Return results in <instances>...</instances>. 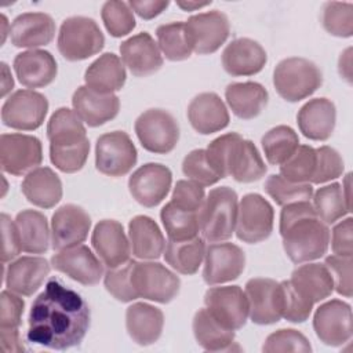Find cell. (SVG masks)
<instances>
[{"mask_svg": "<svg viewBox=\"0 0 353 353\" xmlns=\"http://www.w3.org/2000/svg\"><path fill=\"white\" fill-rule=\"evenodd\" d=\"M1 25H3V32H1V34H3V40H1V43H4V40H6V34H7V32H6V26H7V18L4 17V15H1Z\"/></svg>", "mask_w": 353, "mask_h": 353, "instance_id": "03108f58", "label": "cell"}, {"mask_svg": "<svg viewBox=\"0 0 353 353\" xmlns=\"http://www.w3.org/2000/svg\"><path fill=\"white\" fill-rule=\"evenodd\" d=\"M211 1H176V6L181 7L182 10L185 11H194V10H199V8H203L205 6H210Z\"/></svg>", "mask_w": 353, "mask_h": 353, "instance_id": "e7e4bbea", "label": "cell"}, {"mask_svg": "<svg viewBox=\"0 0 353 353\" xmlns=\"http://www.w3.org/2000/svg\"><path fill=\"white\" fill-rule=\"evenodd\" d=\"M265 192L281 207L298 201H310L313 196L310 183L290 182L277 174H273L266 179Z\"/></svg>", "mask_w": 353, "mask_h": 353, "instance_id": "f6af8a7d", "label": "cell"}, {"mask_svg": "<svg viewBox=\"0 0 353 353\" xmlns=\"http://www.w3.org/2000/svg\"><path fill=\"white\" fill-rule=\"evenodd\" d=\"M127 79L123 61L113 52H105L85 70V85L101 94H113L123 88Z\"/></svg>", "mask_w": 353, "mask_h": 353, "instance_id": "d6a6232c", "label": "cell"}, {"mask_svg": "<svg viewBox=\"0 0 353 353\" xmlns=\"http://www.w3.org/2000/svg\"><path fill=\"white\" fill-rule=\"evenodd\" d=\"M205 309L225 327L236 331L245 325L248 301L239 285L211 287L204 295Z\"/></svg>", "mask_w": 353, "mask_h": 353, "instance_id": "4fadbf2b", "label": "cell"}, {"mask_svg": "<svg viewBox=\"0 0 353 353\" xmlns=\"http://www.w3.org/2000/svg\"><path fill=\"white\" fill-rule=\"evenodd\" d=\"M43 161V148L39 138L26 134H1V170L21 176L37 168Z\"/></svg>", "mask_w": 353, "mask_h": 353, "instance_id": "7c38bea8", "label": "cell"}, {"mask_svg": "<svg viewBox=\"0 0 353 353\" xmlns=\"http://www.w3.org/2000/svg\"><path fill=\"white\" fill-rule=\"evenodd\" d=\"M132 285L139 298L168 303L178 295L181 280L174 272L159 262L135 261Z\"/></svg>", "mask_w": 353, "mask_h": 353, "instance_id": "30bf717a", "label": "cell"}, {"mask_svg": "<svg viewBox=\"0 0 353 353\" xmlns=\"http://www.w3.org/2000/svg\"><path fill=\"white\" fill-rule=\"evenodd\" d=\"M280 236L287 256L294 263L321 258L330 244V229L310 201L291 203L280 212Z\"/></svg>", "mask_w": 353, "mask_h": 353, "instance_id": "7a4b0ae2", "label": "cell"}, {"mask_svg": "<svg viewBox=\"0 0 353 353\" xmlns=\"http://www.w3.org/2000/svg\"><path fill=\"white\" fill-rule=\"evenodd\" d=\"M321 23L332 36L350 37L353 34V4L325 1L321 8Z\"/></svg>", "mask_w": 353, "mask_h": 353, "instance_id": "bcb514c9", "label": "cell"}, {"mask_svg": "<svg viewBox=\"0 0 353 353\" xmlns=\"http://www.w3.org/2000/svg\"><path fill=\"white\" fill-rule=\"evenodd\" d=\"M91 218L85 210L76 204L59 207L51 219V245L65 250L81 244L90 232Z\"/></svg>", "mask_w": 353, "mask_h": 353, "instance_id": "ffe728a7", "label": "cell"}, {"mask_svg": "<svg viewBox=\"0 0 353 353\" xmlns=\"http://www.w3.org/2000/svg\"><path fill=\"white\" fill-rule=\"evenodd\" d=\"M343 172V160L341 154L331 146H320L316 149V171L312 183H325L336 179Z\"/></svg>", "mask_w": 353, "mask_h": 353, "instance_id": "f5cc1de1", "label": "cell"}, {"mask_svg": "<svg viewBox=\"0 0 353 353\" xmlns=\"http://www.w3.org/2000/svg\"><path fill=\"white\" fill-rule=\"evenodd\" d=\"M268 61L263 47L251 39L232 40L222 52V66L230 76H252L259 73Z\"/></svg>", "mask_w": 353, "mask_h": 353, "instance_id": "484cf974", "label": "cell"}, {"mask_svg": "<svg viewBox=\"0 0 353 353\" xmlns=\"http://www.w3.org/2000/svg\"><path fill=\"white\" fill-rule=\"evenodd\" d=\"M138 153L130 135L112 131L101 135L95 145V167L108 176L127 175L137 164Z\"/></svg>", "mask_w": 353, "mask_h": 353, "instance_id": "ba28073f", "label": "cell"}, {"mask_svg": "<svg viewBox=\"0 0 353 353\" xmlns=\"http://www.w3.org/2000/svg\"><path fill=\"white\" fill-rule=\"evenodd\" d=\"M262 350L266 353L274 352H312V346L307 338L294 328H283L276 332H272L263 346Z\"/></svg>", "mask_w": 353, "mask_h": 353, "instance_id": "816d5d0a", "label": "cell"}, {"mask_svg": "<svg viewBox=\"0 0 353 353\" xmlns=\"http://www.w3.org/2000/svg\"><path fill=\"white\" fill-rule=\"evenodd\" d=\"M50 152H62L88 143L85 127L77 113L69 108L57 109L47 124Z\"/></svg>", "mask_w": 353, "mask_h": 353, "instance_id": "83f0119b", "label": "cell"}, {"mask_svg": "<svg viewBox=\"0 0 353 353\" xmlns=\"http://www.w3.org/2000/svg\"><path fill=\"white\" fill-rule=\"evenodd\" d=\"M91 244L108 269L117 268L130 259V240L123 225L114 219H102L95 225Z\"/></svg>", "mask_w": 353, "mask_h": 353, "instance_id": "44dd1931", "label": "cell"}, {"mask_svg": "<svg viewBox=\"0 0 353 353\" xmlns=\"http://www.w3.org/2000/svg\"><path fill=\"white\" fill-rule=\"evenodd\" d=\"M0 219H1V241H3L1 262L7 263L14 261L19 255V252L22 251V247H21V239H19L15 221H12L7 214H1Z\"/></svg>", "mask_w": 353, "mask_h": 353, "instance_id": "6f0895ef", "label": "cell"}, {"mask_svg": "<svg viewBox=\"0 0 353 353\" xmlns=\"http://www.w3.org/2000/svg\"><path fill=\"white\" fill-rule=\"evenodd\" d=\"M51 265L83 285H95L103 277L102 261L83 244L59 250L52 255Z\"/></svg>", "mask_w": 353, "mask_h": 353, "instance_id": "e0dca14e", "label": "cell"}, {"mask_svg": "<svg viewBox=\"0 0 353 353\" xmlns=\"http://www.w3.org/2000/svg\"><path fill=\"white\" fill-rule=\"evenodd\" d=\"M72 105L81 121L88 127H99L113 120L120 109L117 95L101 94L87 85H81L73 92Z\"/></svg>", "mask_w": 353, "mask_h": 353, "instance_id": "603a6c76", "label": "cell"}, {"mask_svg": "<svg viewBox=\"0 0 353 353\" xmlns=\"http://www.w3.org/2000/svg\"><path fill=\"white\" fill-rule=\"evenodd\" d=\"M281 317L291 323H303L309 319L313 303L305 299L291 284L290 280L280 283Z\"/></svg>", "mask_w": 353, "mask_h": 353, "instance_id": "f907efd6", "label": "cell"}, {"mask_svg": "<svg viewBox=\"0 0 353 353\" xmlns=\"http://www.w3.org/2000/svg\"><path fill=\"white\" fill-rule=\"evenodd\" d=\"M134 128L143 149L157 154L172 152L179 139V125L164 109L145 110L135 120Z\"/></svg>", "mask_w": 353, "mask_h": 353, "instance_id": "52a82bcc", "label": "cell"}, {"mask_svg": "<svg viewBox=\"0 0 353 353\" xmlns=\"http://www.w3.org/2000/svg\"><path fill=\"white\" fill-rule=\"evenodd\" d=\"M101 18L106 30L113 37L127 36L135 28L134 11L125 1L110 0L103 3Z\"/></svg>", "mask_w": 353, "mask_h": 353, "instance_id": "7dc6e473", "label": "cell"}, {"mask_svg": "<svg viewBox=\"0 0 353 353\" xmlns=\"http://www.w3.org/2000/svg\"><path fill=\"white\" fill-rule=\"evenodd\" d=\"M204 200H205V192H204V188L200 186L199 183L193 181H185V179H181L175 183L171 201L176 207L182 210L199 212Z\"/></svg>", "mask_w": 353, "mask_h": 353, "instance_id": "11a10c76", "label": "cell"}, {"mask_svg": "<svg viewBox=\"0 0 353 353\" xmlns=\"http://www.w3.org/2000/svg\"><path fill=\"white\" fill-rule=\"evenodd\" d=\"M273 219L274 211L272 204L258 193H248L239 203L236 236L248 244L261 243L270 236Z\"/></svg>", "mask_w": 353, "mask_h": 353, "instance_id": "9c48e42d", "label": "cell"}, {"mask_svg": "<svg viewBox=\"0 0 353 353\" xmlns=\"http://www.w3.org/2000/svg\"><path fill=\"white\" fill-rule=\"evenodd\" d=\"M135 261L128 259L125 263L110 268L103 274V285L106 291L121 302H131L138 296L132 285V268Z\"/></svg>", "mask_w": 353, "mask_h": 353, "instance_id": "c3c4849f", "label": "cell"}, {"mask_svg": "<svg viewBox=\"0 0 353 353\" xmlns=\"http://www.w3.org/2000/svg\"><path fill=\"white\" fill-rule=\"evenodd\" d=\"M352 48H346L341 57H339V62H338V68H339V74L347 81L352 83Z\"/></svg>", "mask_w": 353, "mask_h": 353, "instance_id": "6125c7cd", "label": "cell"}, {"mask_svg": "<svg viewBox=\"0 0 353 353\" xmlns=\"http://www.w3.org/2000/svg\"><path fill=\"white\" fill-rule=\"evenodd\" d=\"M1 73H3V80H1V97H6L14 87V80L12 76L8 70L7 63L1 62Z\"/></svg>", "mask_w": 353, "mask_h": 353, "instance_id": "be15d7a7", "label": "cell"}, {"mask_svg": "<svg viewBox=\"0 0 353 353\" xmlns=\"http://www.w3.org/2000/svg\"><path fill=\"white\" fill-rule=\"evenodd\" d=\"M15 225L18 228L22 251L44 254L48 250L51 230L44 214L36 210H23L17 214Z\"/></svg>", "mask_w": 353, "mask_h": 353, "instance_id": "8d00e7d4", "label": "cell"}, {"mask_svg": "<svg viewBox=\"0 0 353 353\" xmlns=\"http://www.w3.org/2000/svg\"><path fill=\"white\" fill-rule=\"evenodd\" d=\"M50 263L41 256H21L11 261L4 270L7 290L23 295H33L50 274Z\"/></svg>", "mask_w": 353, "mask_h": 353, "instance_id": "cb8c5ba5", "label": "cell"}, {"mask_svg": "<svg viewBox=\"0 0 353 353\" xmlns=\"http://www.w3.org/2000/svg\"><path fill=\"white\" fill-rule=\"evenodd\" d=\"M55 22L46 12H23L10 26L11 43L18 48L36 50L52 41Z\"/></svg>", "mask_w": 353, "mask_h": 353, "instance_id": "d4e9b609", "label": "cell"}, {"mask_svg": "<svg viewBox=\"0 0 353 353\" xmlns=\"http://www.w3.org/2000/svg\"><path fill=\"white\" fill-rule=\"evenodd\" d=\"M172 174L160 163H148L135 170L128 179L131 196L143 207L159 205L170 192Z\"/></svg>", "mask_w": 353, "mask_h": 353, "instance_id": "2e32d148", "label": "cell"}, {"mask_svg": "<svg viewBox=\"0 0 353 353\" xmlns=\"http://www.w3.org/2000/svg\"><path fill=\"white\" fill-rule=\"evenodd\" d=\"M205 240L201 237H194L185 241L168 240L164 258L165 262L181 274H194L205 255Z\"/></svg>", "mask_w": 353, "mask_h": 353, "instance_id": "f35d334b", "label": "cell"}, {"mask_svg": "<svg viewBox=\"0 0 353 353\" xmlns=\"http://www.w3.org/2000/svg\"><path fill=\"white\" fill-rule=\"evenodd\" d=\"M25 302L18 294L6 290L0 295V328H18Z\"/></svg>", "mask_w": 353, "mask_h": 353, "instance_id": "9f6ffc18", "label": "cell"}, {"mask_svg": "<svg viewBox=\"0 0 353 353\" xmlns=\"http://www.w3.org/2000/svg\"><path fill=\"white\" fill-rule=\"evenodd\" d=\"M128 6L134 12H137L143 19H153L160 15L168 6L167 0H131Z\"/></svg>", "mask_w": 353, "mask_h": 353, "instance_id": "91938a15", "label": "cell"}, {"mask_svg": "<svg viewBox=\"0 0 353 353\" xmlns=\"http://www.w3.org/2000/svg\"><path fill=\"white\" fill-rule=\"evenodd\" d=\"M48 112L47 98L33 90H18L11 94L1 106V121L4 125L33 131L39 128Z\"/></svg>", "mask_w": 353, "mask_h": 353, "instance_id": "8fae6325", "label": "cell"}, {"mask_svg": "<svg viewBox=\"0 0 353 353\" xmlns=\"http://www.w3.org/2000/svg\"><path fill=\"white\" fill-rule=\"evenodd\" d=\"M120 55L124 66L137 77H146L157 72L163 65L161 51L148 32H141L120 44Z\"/></svg>", "mask_w": 353, "mask_h": 353, "instance_id": "7402d4cb", "label": "cell"}, {"mask_svg": "<svg viewBox=\"0 0 353 353\" xmlns=\"http://www.w3.org/2000/svg\"><path fill=\"white\" fill-rule=\"evenodd\" d=\"M57 44L66 61H84L103 48L105 36L92 18L69 17L59 28Z\"/></svg>", "mask_w": 353, "mask_h": 353, "instance_id": "8992f818", "label": "cell"}, {"mask_svg": "<svg viewBox=\"0 0 353 353\" xmlns=\"http://www.w3.org/2000/svg\"><path fill=\"white\" fill-rule=\"evenodd\" d=\"M321 83L323 74L317 65L301 57L280 61L273 72L274 88L287 102H298L310 97Z\"/></svg>", "mask_w": 353, "mask_h": 353, "instance_id": "5b68a950", "label": "cell"}, {"mask_svg": "<svg viewBox=\"0 0 353 353\" xmlns=\"http://www.w3.org/2000/svg\"><path fill=\"white\" fill-rule=\"evenodd\" d=\"M21 189L28 201L40 208H51L62 199V182L50 167H37L28 172Z\"/></svg>", "mask_w": 353, "mask_h": 353, "instance_id": "1f68e13d", "label": "cell"}, {"mask_svg": "<svg viewBox=\"0 0 353 353\" xmlns=\"http://www.w3.org/2000/svg\"><path fill=\"white\" fill-rule=\"evenodd\" d=\"M182 171L185 176L203 188L211 186L222 179L211 165L205 149H194L189 152L182 161Z\"/></svg>", "mask_w": 353, "mask_h": 353, "instance_id": "681fc988", "label": "cell"}, {"mask_svg": "<svg viewBox=\"0 0 353 353\" xmlns=\"http://www.w3.org/2000/svg\"><path fill=\"white\" fill-rule=\"evenodd\" d=\"M192 327L197 343L204 350H229L234 343V331L222 325L205 307L196 312Z\"/></svg>", "mask_w": 353, "mask_h": 353, "instance_id": "74e56055", "label": "cell"}, {"mask_svg": "<svg viewBox=\"0 0 353 353\" xmlns=\"http://www.w3.org/2000/svg\"><path fill=\"white\" fill-rule=\"evenodd\" d=\"M312 205L316 215L325 225H332L338 219H342L352 208L343 196L342 186L336 182L319 188L313 194Z\"/></svg>", "mask_w": 353, "mask_h": 353, "instance_id": "b9f144b4", "label": "cell"}, {"mask_svg": "<svg viewBox=\"0 0 353 353\" xmlns=\"http://www.w3.org/2000/svg\"><path fill=\"white\" fill-rule=\"evenodd\" d=\"M294 288L313 305L328 298L334 291V281L324 263H305L294 269L290 279Z\"/></svg>", "mask_w": 353, "mask_h": 353, "instance_id": "e575fe53", "label": "cell"}, {"mask_svg": "<svg viewBox=\"0 0 353 353\" xmlns=\"http://www.w3.org/2000/svg\"><path fill=\"white\" fill-rule=\"evenodd\" d=\"M262 149L269 164H283L299 146L298 134L288 125H277L262 137Z\"/></svg>", "mask_w": 353, "mask_h": 353, "instance_id": "7bdbcfd3", "label": "cell"}, {"mask_svg": "<svg viewBox=\"0 0 353 353\" xmlns=\"http://www.w3.org/2000/svg\"><path fill=\"white\" fill-rule=\"evenodd\" d=\"M207 157L221 178L232 176L237 182L250 183L261 179L266 165L256 146L237 132H228L208 143Z\"/></svg>", "mask_w": 353, "mask_h": 353, "instance_id": "3957f363", "label": "cell"}, {"mask_svg": "<svg viewBox=\"0 0 353 353\" xmlns=\"http://www.w3.org/2000/svg\"><path fill=\"white\" fill-rule=\"evenodd\" d=\"M128 236L131 251L139 259H157L165 250V239L150 216H134L128 223Z\"/></svg>", "mask_w": 353, "mask_h": 353, "instance_id": "836d02e7", "label": "cell"}, {"mask_svg": "<svg viewBox=\"0 0 353 353\" xmlns=\"http://www.w3.org/2000/svg\"><path fill=\"white\" fill-rule=\"evenodd\" d=\"M164 325L163 312L145 302H137L125 310V328L134 342L148 346L160 338Z\"/></svg>", "mask_w": 353, "mask_h": 353, "instance_id": "4dcf8cb0", "label": "cell"}, {"mask_svg": "<svg viewBox=\"0 0 353 353\" xmlns=\"http://www.w3.org/2000/svg\"><path fill=\"white\" fill-rule=\"evenodd\" d=\"M336 109L328 98L307 101L296 114L299 131L312 141H327L335 128Z\"/></svg>", "mask_w": 353, "mask_h": 353, "instance_id": "f546056e", "label": "cell"}, {"mask_svg": "<svg viewBox=\"0 0 353 353\" xmlns=\"http://www.w3.org/2000/svg\"><path fill=\"white\" fill-rule=\"evenodd\" d=\"M353 219L347 216L346 219L336 223L330 233L331 248L335 255L341 256H352L353 255Z\"/></svg>", "mask_w": 353, "mask_h": 353, "instance_id": "680465c9", "label": "cell"}, {"mask_svg": "<svg viewBox=\"0 0 353 353\" xmlns=\"http://www.w3.org/2000/svg\"><path fill=\"white\" fill-rule=\"evenodd\" d=\"M316 171V149L299 145L296 150L280 164V175L290 182L312 183Z\"/></svg>", "mask_w": 353, "mask_h": 353, "instance_id": "ee69618b", "label": "cell"}, {"mask_svg": "<svg viewBox=\"0 0 353 353\" xmlns=\"http://www.w3.org/2000/svg\"><path fill=\"white\" fill-rule=\"evenodd\" d=\"M0 342L4 353H19L25 350L18 328H0Z\"/></svg>", "mask_w": 353, "mask_h": 353, "instance_id": "94428289", "label": "cell"}, {"mask_svg": "<svg viewBox=\"0 0 353 353\" xmlns=\"http://www.w3.org/2000/svg\"><path fill=\"white\" fill-rule=\"evenodd\" d=\"M185 23L193 52L199 55L215 52L226 41L230 33L228 17L218 10L192 15Z\"/></svg>", "mask_w": 353, "mask_h": 353, "instance_id": "9a60e30c", "label": "cell"}, {"mask_svg": "<svg viewBox=\"0 0 353 353\" xmlns=\"http://www.w3.org/2000/svg\"><path fill=\"white\" fill-rule=\"evenodd\" d=\"M163 226L167 232L168 240L185 241L197 237L200 232L199 212L188 211L176 207L172 201H168L160 211Z\"/></svg>", "mask_w": 353, "mask_h": 353, "instance_id": "ab89813d", "label": "cell"}, {"mask_svg": "<svg viewBox=\"0 0 353 353\" xmlns=\"http://www.w3.org/2000/svg\"><path fill=\"white\" fill-rule=\"evenodd\" d=\"M157 46L170 61H185L192 52V41L185 22H170L156 29Z\"/></svg>", "mask_w": 353, "mask_h": 353, "instance_id": "60d3db41", "label": "cell"}, {"mask_svg": "<svg viewBox=\"0 0 353 353\" xmlns=\"http://www.w3.org/2000/svg\"><path fill=\"white\" fill-rule=\"evenodd\" d=\"M237 193L229 186L214 188L205 196L199 211V226L208 243H221L232 237L237 219Z\"/></svg>", "mask_w": 353, "mask_h": 353, "instance_id": "277c9868", "label": "cell"}, {"mask_svg": "<svg viewBox=\"0 0 353 353\" xmlns=\"http://www.w3.org/2000/svg\"><path fill=\"white\" fill-rule=\"evenodd\" d=\"M324 265L328 268L332 281L334 290L346 298L352 296V269L353 259L352 256H341V255H330L325 258Z\"/></svg>", "mask_w": 353, "mask_h": 353, "instance_id": "db71d44e", "label": "cell"}, {"mask_svg": "<svg viewBox=\"0 0 353 353\" xmlns=\"http://www.w3.org/2000/svg\"><path fill=\"white\" fill-rule=\"evenodd\" d=\"M248 317L259 325L274 324L281 319L280 283L273 279L255 277L245 284Z\"/></svg>", "mask_w": 353, "mask_h": 353, "instance_id": "ac0fdd59", "label": "cell"}, {"mask_svg": "<svg viewBox=\"0 0 353 353\" xmlns=\"http://www.w3.org/2000/svg\"><path fill=\"white\" fill-rule=\"evenodd\" d=\"M245 254L233 243H212L205 248L203 279L208 285L236 280L244 270Z\"/></svg>", "mask_w": 353, "mask_h": 353, "instance_id": "d6986e66", "label": "cell"}, {"mask_svg": "<svg viewBox=\"0 0 353 353\" xmlns=\"http://www.w3.org/2000/svg\"><path fill=\"white\" fill-rule=\"evenodd\" d=\"M225 98L232 112L244 120L256 117L268 103L266 88L255 81L232 83L225 90Z\"/></svg>", "mask_w": 353, "mask_h": 353, "instance_id": "d590c367", "label": "cell"}, {"mask_svg": "<svg viewBox=\"0 0 353 353\" xmlns=\"http://www.w3.org/2000/svg\"><path fill=\"white\" fill-rule=\"evenodd\" d=\"M317 338L328 346H342L352 338V307L341 299L320 305L313 316Z\"/></svg>", "mask_w": 353, "mask_h": 353, "instance_id": "5bb4252c", "label": "cell"}, {"mask_svg": "<svg viewBox=\"0 0 353 353\" xmlns=\"http://www.w3.org/2000/svg\"><path fill=\"white\" fill-rule=\"evenodd\" d=\"M14 70L19 83L28 88L51 84L58 73L57 61L46 50H28L14 58Z\"/></svg>", "mask_w": 353, "mask_h": 353, "instance_id": "4316f807", "label": "cell"}, {"mask_svg": "<svg viewBox=\"0 0 353 353\" xmlns=\"http://www.w3.org/2000/svg\"><path fill=\"white\" fill-rule=\"evenodd\" d=\"M188 119L193 130L203 135L226 128L230 120L223 101L215 92L196 95L188 106Z\"/></svg>", "mask_w": 353, "mask_h": 353, "instance_id": "f1b7e54d", "label": "cell"}, {"mask_svg": "<svg viewBox=\"0 0 353 353\" xmlns=\"http://www.w3.org/2000/svg\"><path fill=\"white\" fill-rule=\"evenodd\" d=\"M28 324L29 342L65 350L84 339L90 327V309L79 292L51 277L33 301Z\"/></svg>", "mask_w": 353, "mask_h": 353, "instance_id": "6da1fadb", "label": "cell"}]
</instances>
